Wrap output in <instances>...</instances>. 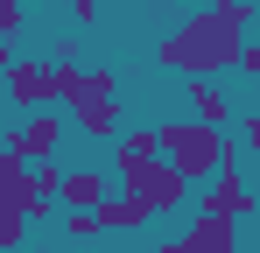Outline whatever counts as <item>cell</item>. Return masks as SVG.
<instances>
[{
  "instance_id": "6da1fadb",
  "label": "cell",
  "mask_w": 260,
  "mask_h": 253,
  "mask_svg": "<svg viewBox=\"0 0 260 253\" xmlns=\"http://www.w3.org/2000/svg\"><path fill=\"white\" fill-rule=\"evenodd\" d=\"M253 28V0H211V7H197L190 21H176L169 36L155 42V64L176 71V78H218V71H232V56H239V42Z\"/></svg>"
},
{
  "instance_id": "7a4b0ae2",
  "label": "cell",
  "mask_w": 260,
  "mask_h": 253,
  "mask_svg": "<svg viewBox=\"0 0 260 253\" xmlns=\"http://www.w3.org/2000/svg\"><path fill=\"white\" fill-rule=\"evenodd\" d=\"M56 106H63V126L71 134H91V141H113L120 134V84L113 71H56Z\"/></svg>"
},
{
  "instance_id": "3957f363",
  "label": "cell",
  "mask_w": 260,
  "mask_h": 253,
  "mask_svg": "<svg viewBox=\"0 0 260 253\" xmlns=\"http://www.w3.org/2000/svg\"><path fill=\"white\" fill-rule=\"evenodd\" d=\"M155 155H162L183 183H211L225 162H246V155H232V141H225L218 126H197V120H162L155 126Z\"/></svg>"
},
{
  "instance_id": "277c9868",
  "label": "cell",
  "mask_w": 260,
  "mask_h": 253,
  "mask_svg": "<svg viewBox=\"0 0 260 253\" xmlns=\"http://www.w3.org/2000/svg\"><path fill=\"white\" fill-rule=\"evenodd\" d=\"M0 78H7V106H14V113L56 106V64H49V56H14Z\"/></svg>"
},
{
  "instance_id": "5b68a950",
  "label": "cell",
  "mask_w": 260,
  "mask_h": 253,
  "mask_svg": "<svg viewBox=\"0 0 260 253\" xmlns=\"http://www.w3.org/2000/svg\"><path fill=\"white\" fill-rule=\"evenodd\" d=\"M63 134H71V126H63V113H56V106H43V113H21V126H14L0 148H7L14 162H56Z\"/></svg>"
},
{
  "instance_id": "8992f818",
  "label": "cell",
  "mask_w": 260,
  "mask_h": 253,
  "mask_svg": "<svg viewBox=\"0 0 260 253\" xmlns=\"http://www.w3.org/2000/svg\"><path fill=\"white\" fill-rule=\"evenodd\" d=\"M120 190H127V197H134L141 211H148V218H169V211H183V204H190V183H183V176H176V169L162 162V155L141 169L134 183H120Z\"/></svg>"
},
{
  "instance_id": "52a82bcc",
  "label": "cell",
  "mask_w": 260,
  "mask_h": 253,
  "mask_svg": "<svg viewBox=\"0 0 260 253\" xmlns=\"http://www.w3.org/2000/svg\"><path fill=\"white\" fill-rule=\"evenodd\" d=\"M204 211H211V218H232V225H246L260 211V197L246 190V162H225L211 183H204Z\"/></svg>"
},
{
  "instance_id": "ba28073f",
  "label": "cell",
  "mask_w": 260,
  "mask_h": 253,
  "mask_svg": "<svg viewBox=\"0 0 260 253\" xmlns=\"http://www.w3.org/2000/svg\"><path fill=\"white\" fill-rule=\"evenodd\" d=\"M183 253H239V225L232 218H211V211H190V225H183Z\"/></svg>"
},
{
  "instance_id": "9c48e42d",
  "label": "cell",
  "mask_w": 260,
  "mask_h": 253,
  "mask_svg": "<svg viewBox=\"0 0 260 253\" xmlns=\"http://www.w3.org/2000/svg\"><path fill=\"white\" fill-rule=\"evenodd\" d=\"M183 106H190V120H197V126H218V134H225V120L239 113V106H232V91L211 84V78H190V84H183Z\"/></svg>"
},
{
  "instance_id": "30bf717a",
  "label": "cell",
  "mask_w": 260,
  "mask_h": 253,
  "mask_svg": "<svg viewBox=\"0 0 260 253\" xmlns=\"http://www.w3.org/2000/svg\"><path fill=\"white\" fill-rule=\"evenodd\" d=\"M106 190H113L106 169H63V176H56V204H71V211H91Z\"/></svg>"
},
{
  "instance_id": "8fae6325",
  "label": "cell",
  "mask_w": 260,
  "mask_h": 253,
  "mask_svg": "<svg viewBox=\"0 0 260 253\" xmlns=\"http://www.w3.org/2000/svg\"><path fill=\"white\" fill-rule=\"evenodd\" d=\"M148 162H155V126H141V134H113V176H120V183H134Z\"/></svg>"
},
{
  "instance_id": "7c38bea8",
  "label": "cell",
  "mask_w": 260,
  "mask_h": 253,
  "mask_svg": "<svg viewBox=\"0 0 260 253\" xmlns=\"http://www.w3.org/2000/svg\"><path fill=\"white\" fill-rule=\"evenodd\" d=\"M91 225H99V232H141V225H148V211L134 204L127 190H106V197L91 204Z\"/></svg>"
},
{
  "instance_id": "4fadbf2b",
  "label": "cell",
  "mask_w": 260,
  "mask_h": 253,
  "mask_svg": "<svg viewBox=\"0 0 260 253\" xmlns=\"http://www.w3.org/2000/svg\"><path fill=\"white\" fill-rule=\"evenodd\" d=\"M21 239H28V211L0 197V246H21Z\"/></svg>"
},
{
  "instance_id": "5bb4252c",
  "label": "cell",
  "mask_w": 260,
  "mask_h": 253,
  "mask_svg": "<svg viewBox=\"0 0 260 253\" xmlns=\"http://www.w3.org/2000/svg\"><path fill=\"white\" fill-rule=\"evenodd\" d=\"M232 71H239V78H260V42H253V36L239 42V56H232Z\"/></svg>"
},
{
  "instance_id": "9a60e30c",
  "label": "cell",
  "mask_w": 260,
  "mask_h": 253,
  "mask_svg": "<svg viewBox=\"0 0 260 253\" xmlns=\"http://www.w3.org/2000/svg\"><path fill=\"white\" fill-rule=\"evenodd\" d=\"M63 239H99V225H91V211H71V218H63Z\"/></svg>"
},
{
  "instance_id": "2e32d148",
  "label": "cell",
  "mask_w": 260,
  "mask_h": 253,
  "mask_svg": "<svg viewBox=\"0 0 260 253\" xmlns=\"http://www.w3.org/2000/svg\"><path fill=\"white\" fill-rule=\"evenodd\" d=\"M21 21H28V14H21V0H0V36H7V42H14Z\"/></svg>"
},
{
  "instance_id": "e0dca14e",
  "label": "cell",
  "mask_w": 260,
  "mask_h": 253,
  "mask_svg": "<svg viewBox=\"0 0 260 253\" xmlns=\"http://www.w3.org/2000/svg\"><path fill=\"white\" fill-rule=\"evenodd\" d=\"M71 14H78V21H91V14H99V0H71Z\"/></svg>"
},
{
  "instance_id": "ac0fdd59",
  "label": "cell",
  "mask_w": 260,
  "mask_h": 253,
  "mask_svg": "<svg viewBox=\"0 0 260 253\" xmlns=\"http://www.w3.org/2000/svg\"><path fill=\"white\" fill-rule=\"evenodd\" d=\"M7 64H14V42H7V36H0V71H7Z\"/></svg>"
}]
</instances>
